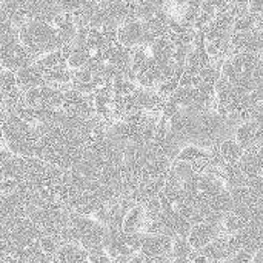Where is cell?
<instances>
[{
	"label": "cell",
	"instance_id": "obj_4",
	"mask_svg": "<svg viewBox=\"0 0 263 263\" xmlns=\"http://www.w3.org/2000/svg\"><path fill=\"white\" fill-rule=\"evenodd\" d=\"M69 227L76 234L77 243L86 253L97 248H103L109 234V230L106 227L100 225L89 216H83L72 211H69Z\"/></svg>",
	"mask_w": 263,
	"mask_h": 263
},
{
	"label": "cell",
	"instance_id": "obj_13",
	"mask_svg": "<svg viewBox=\"0 0 263 263\" xmlns=\"http://www.w3.org/2000/svg\"><path fill=\"white\" fill-rule=\"evenodd\" d=\"M54 263H89L88 253L79 243H63L54 254Z\"/></svg>",
	"mask_w": 263,
	"mask_h": 263
},
{
	"label": "cell",
	"instance_id": "obj_6",
	"mask_svg": "<svg viewBox=\"0 0 263 263\" xmlns=\"http://www.w3.org/2000/svg\"><path fill=\"white\" fill-rule=\"evenodd\" d=\"M263 28H253L248 31L231 32L228 45L231 52H253L262 54ZM230 52V54H231Z\"/></svg>",
	"mask_w": 263,
	"mask_h": 263
},
{
	"label": "cell",
	"instance_id": "obj_3",
	"mask_svg": "<svg viewBox=\"0 0 263 263\" xmlns=\"http://www.w3.org/2000/svg\"><path fill=\"white\" fill-rule=\"evenodd\" d=\"M17 37L20 45L34 60L65 46L55 25L46 20H31L20 25L17 28Z\"/></svg>",
	"mask_w": 263,
	"mask_h": 263
},
{
	"label": "cell",
	"instance_id": "obj_2",
	"mask_svg": "<svg viewBox=\"0 0 263 263\" xmlns=\"http://www.w3.org/2000/svg\"><path fill=\"white\" fill-rule=\"evenodd\" d=\"M0 134L3 143L9 153L20 157L39 159V131L22 120L15 112L6 111L0 125Z\"/></svg>",
	"mask_w": 263,
	"mask_h": 263
},
{
	"label": "cell",
	"instance_id": "obj_1",
	"mask_svg": "<svg viewBox=\"0 0 263 263\" xmlns=\"http://www.w3.org/2000/svg\"><path fill=\"white\" fill-rule=\"evenodd\" d=\"M262 54L231 52L220 65V77L243 92L262 89Z\"/></svg>",
	"mask_w": 263,
	"mask_h": 263
},
{
	"label": "cell",
	"instance_id": "obj_10",
	"mask_svg": "<svg viewBox=\"0 0 263 263\" xmlns=\"http://www.w3.org/2000/svg\"><path fill=\"white\" fill-rule=\"evenodd\" d=\"M14 77H15V85L20 91H26L45 85L43 72L34 63L22 66L17 71H14Z\"/></svg>",
	"mask_w": 263,
	"mask_h": 263
},
{
	"label": "cell",
	"instance_id": "obj_15",
	"mask_svg": "<svg viewBox=\"0 0 263 263\" xmlns=\"http://www.w3.org/2000/svg\"><path fill=\"white\" fill-rule=\"evenodd\" d=\"M193 251L194 250L190 247L186 237H173V245H171L173 259H190Z\"/></svg>",
	"mask_w": 263,
	"mask_h": 263
},
{
	"label": "cell",
	"instance_id": "obj_18",
	"mask_svg": "<svg viewBox=\"0 0 263 263\" xmlns=\"http://www.w3.org/2000/svg\"><path fill=\"white\" fill-rule=\"evenodd\" d=\"M188 260H191L193 263H211L203 254H200L199 251H193V254L190 256Z\"/></svg>",
	"mask_w": 263,
	"mask_h": 263
},
{
	"label": "cell",
	"instance_id": "obj_11",
	"mask_svg": "<svg viewBox=\"0 0 263 263\" xmlns=\"http://www.w3.org/2000/svg\"><path fill=\"white\" fill-rule=\"evenodd\" d=\"M145 223H146V219H145L143 205H142V203H136V205H133V206L126 211V214L123 216L120 230H122V233H125V234H136V233L143 234Z\"/></svg>",
	"mask_w": 263,
	"mask_h": 263
},
{
	"label": "cell",
	"instance_id": "obj_9",
	"mask_svg": "<svg viewBox=\"0 0 263 263\" xmlns=\"http://www.w3.org/2000/svg\"><path fill=\"white\" fill-rule=\"evenodd\" d=\"M233 139L245 151L251 146L262 143V120H247L236 126Z\"/></svg>",
	"mask_w": 263,
	"mask_h": 263
},
{
	"label": "cell",
	"instance_id": "obj_8",
	"mask_svg": "<svg viewBox=\"0 0 263 263\" xmlns=\"http://www.w3.org/2000/svg\"><path fill=\"white\" fill-rule=\"evenodd\" d=\"M173 237L168 234H145L139 253L143 257H171Z\"/></svg>",
	"mask_w": 263,
	"mask_h": 263
},
{
	"label": "cell",
	"instance_id": "obj_5",
	"mask_svg": "<svg viewBox=\"0 0 263 263\" xmlns=\"http://www.w3.org/2000/svg\"><path fill=\"white\" fill-rule=\"evenodd\" d=\"M151 40H153V37H151L146 25L140 18L125 20L116 28V42L119 45H122L123 48L134 49V48L146 45Z\"/></svg>",
	"mask_w": 263,
	"mask_h": 263
},
{
	"label": "cell",
	"instance_id": "obj_14",
	"mask_svg": "<svg viewBox=\"0 0 263 263\" xmlns=\"http://www.w3.org/2000/svg\"><path fill=\"white\" fill-rule=\"evenodd\" d=\"M210 159V149L197 145H185L177 151L174 156V162H186V163H194L200 160H208Z\"/></svg>",
	"mask_w": 263,
	"mask_h": 263
},
{
	"label": "cell",
	"instance_id": "obj_19",
	"mask_svg": "<svg viewBox=\"0 0 263 263\" xmlns=\"http://www.w3.org/2000/svg\"><path fill=\"white\" fill-rule=\"evenodd\" d=\"M171 263H193L191 260H188V259H173Z\"/></svg>",
	"mask_w": 263,
	"mask_h": 263
},
{
	"label": "cell",
	"instance_id": "obj_20",
	"mask_svg": "<svg viewBox=\"0 0 263 263\" xmlns=\"http://www.w3.org/2000/svg\"><path fill=\"white\" fill-rule=\"evenodd\" d=\"M2 180H3V176H2V173H0V183H2Z\"/></svg>",
	"mask_w": 263,
	"mask_h": 263
},
{
	"label": "cell",
	"instance_id": "obj_12",
	"mask_svg": "<svg viewBox=\"0 0 263 263\" xmlns=\"http://www.w3.org/2000/svg\"><path fill=\"white\" fill-rule=\"evenodd\" d=\"M211 148L217 153V156L220 157L223 166L225 165H234V163H237L239 159H240V156H242V153H243V149L237 145V142L233 137H223L222 140H219Z\"/></svg>",
	"mask_w": 263,
	"mask_h": 263
},
{
	"label": "cell",
	"instance_id": "obj_7",
	"mask_svg": "<svg viewBox=\"0 0 263 263\" xmlns=\"http://www.w3.org/2000/svg\"><path fill=\"white\" fill-rule=\"evenodd\" d=\"M222 220V219H220ZM220 220H202L194 223L186 236L190 247L194 251H200L216 237L220 236Z\"/></svg>",
	"mask_w": 263,
	"mask_h": 263
},
{
	"label": "cell",
	"instance_id": "obj_21",
	"mask_svg": "<svg viewBox=\"0 0 263 263\" xmlns=\"http://www.w3.org/2000/svg\"><path fill=\"white\" fill-rule=\"evenodd\" d=\"M219 263H228V262H219Z\"/></svg>",
	"mask_w": 263,
	"mask_h": 263
},
{
	"label": "cell",
	"instance_id": "obj_16",
	"mask_svg": "<svg viewBox=\"0 0 263 263\" xmlns=\"http://www.w3.org/2000/svg\"><path fill=\"white\" fill-rule=\"evenodd\" d=\"M37 243H39V247L42 248V251H43L45 254L52 256V257H54V254L59 251V248H60V245H62V242H60L59 237L48 236V234H40L39 239H37Z\"/></svg>",
	"mask_w": 263,
	"mask_h": 263
},
{
	"label": "cell",
	"instance_id": "obj_17",
	"mask_svg": "<svg viewBox=\"0 0 263 263\" xmlns=\"http://www.w3.org/2000/svg\"><path fill=\"white\" fill-rule=\"evenodd\" d=\"M247 8L253 15H263V0H247Z\"/></svg>",
	"mask_w": 263,
	"mask_h": 263
}]
</instances>
